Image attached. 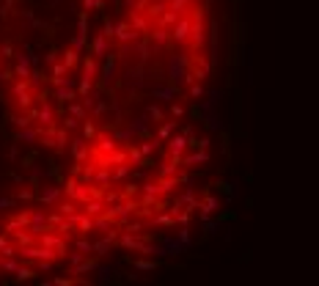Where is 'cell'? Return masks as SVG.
I'll use <instances>...</instances> for the list:
<instances>
[{
    "label": "cell",
    "mask_w": 319,
    "mask_h": 286,
    "mask_svg": "<svg viewBox=\"0 0 319 286\" xmlns=\"http://www.w3.org/2000/svg\"><path fill=\"white\" fill-rule=\"evenodd\" d=\"M207 3H190L187 9V17H190V39H187V47L190 52H198L207 47V39H209V28H207Z\"/></svg>",
    "instance_id": "obj_1"
},
{
    "label": "cell",
    "mask_w": 319,
    "mask_h": 286,
    "mask_svg": "<svg viewBox=\"0 0 319 286\" xmlns=\"http://www.w3.org/2000/svg\"><path fill=\"white\" fill-rule=\"evenodd\" d=\"M61 193L66 195V198H72V201H77V204L88 201V185L77 182V176H69L66 182L61 185Z\"/></svg>",
    "instance_id": "obj_2"
},
{
    "label": "cell",
    "mask_w": 319,
    "mask_h": 286,
    "mask_svg": "<svg viewBox=\"0 0 319 286\" xmlns=\"http://www.w3.org/2000/svg\"><path fill=\"white\" fill-rule=\"evenodd\" d=\"M168 33H171V42H174V44L185 47L187 39H190V17H187V11H185V14H179V19L171 25Z\"/></svg>",
    "instance_id": "obj_3"
},
{
    "label": "cell",
    "mask_w": 319,
    "mask_h": 286,
    "mask_svg": "<svg viewBox=\"0 0 319 286\" xmlns=\"http://www.w3.org/2000/svg\"><path fill=\"white\" fill-rule=\"evenodd\" d=\"M113 39H116L118 44H132L135 39H141V33H138L127 19H118L116 25H113Z\"/></svg>",
    "instance_id": "obj_4"
},
{
    "label": "cell",
    "mask_w": 319,
    "mask_h": 286,
    "mask_svg": "<svg viewBox=\"0 0 319 286\" xmlns=\"http://www.w3.org/2000/svg\"><path fill=\"white\" fill-rule=\"evenodd\" d=\"M127 22H129V25H132L141 36H146L151 28H154V25H151V19L146 17L141 9H135V6H129V17H127Z\"/></svg>",
    "instance_id": "obj_5"
},
{
    "label": "cell",
    "mask_w": 319,
    "mask_h": 286,
    "mask_svg": "<svg viewBox=\"0 0 319 286\" xmlns=\"http://www.w3.org/2000/svg\"><path fill=\"white\" fill-rule=\"evenodd\" d=\"M187 72V55H174V58L168 61V80L174 85L182 83V77H185Z\"/></svg>",
    "instance_id": "obj_6"
},
{
    "label": "cell",
    "mask_w": 319,
    "mask_h": 286,
    "mask_svg": "<svg viewBox=\"0 0 319 286\" xmlns=\"http://www.w3.org/2000/svg\"><path fill=\"white\" fill-rule=\"evenodd\" d=\"M91 143H96V152H102V154H110L113 149H118L116 135H110L108 129H96V135H94Z\"/></svg>",
    "instance_id": "obj_7"
},
{
    "label": "cell",
    "mask_w": 319,
    "mask_h": 286,
    "mask_svg": "<svg viewBox=\"0 0 319 286\" xmlns=\"http://www.w3.org/2000/svg\"><path fill=\"white\" fill-rule=\"evenodd\" d=\"M36 121H39L42 127H55L58 124V110L52 108L50 102H42L39 110H36Z\"/></svg>",
    "instance_id": "obj_8"
},
{
    "label": "cell",
    "mask_w": 319,
    "mask_h": 286,
    "mask_svg": "<svg viewBox=\"0 0 319 286\" xmlns=\"http://www.w3.org/2000/svg\"><path fill=\"white\" fill-rule=\"evenodd\" d=\"M146 36H149V42H151V47H154V52H160L162 47H165V44L171 42L168 28H160V25H157V28H151V31H149Z\"/></svg>",
    "instance_id": "obj_9"
},
{
    "label": "cell",
    "mask_w": 319,
    "mask_h": 286,
    "mask_svg": "<svg viewBox=\"0 0 319 286\" xmlns=\"http://www.w3.org/2000/svg\"><path fill=\"white\" fill-rule=\"evenodd\" d=\"M69 149H72V157H75V162H85V160H88V154H91V149H88V141H85V138H72V141H69Z\"/></svg>",
    "instance_id": "obj_10"
},
{
    "label": "cell",
    "mask_w": 319,
    "mask_h": 286,
    "mask_svg": "<svg viewBox=\"0 0 319 286\" xmlns=\"http://www.w3.org/2000/svg\"><path fill=\"white\" fill-rule=\"evenodd\" d=\"M127 149V160H129V165H141V168H149L151 165V157H143L141 149L135 146V143H129V146H124Z\"/></svg>",
    "instance_id": "obj_11"
},
{
    "label": "cell",
    "mask_w": 319,
    "mask_h": 286,
    "mask_svg": "<svg viewBox=\"0 0 319 286\" xmlns=\"http://www.w3.org/2000/svg\"><path fill=\"white\" fill-rule=\"evenodd\" d=\"M36 135H39V127H19V132L14 135V143H25V146H36Z\"/></svg>",
    "instance_id": "obj_12"
},
{
    "label": "cell",
    "mask_w": 319,
    "mask_h": 286,
    "mask_svg": "<svg viewBox=\"0 0 319 286\" xmlns=\"http://www.w3.org/2000/svg\"><path fill=\"white\" fill-rule=\"evenodd\" d=\"M108 47H110V39L105 33H96L94 36V44H91V55L94 58H108Z\"/></svg>",
    "instance_id": "obj_13"
},
{
    "label": "cell",
    "mask_w": 319,
    "mask_h": 286,
    "mask_svg": "<svg viewBox=\"0 0 319 286\" xmlns=\"http://www.w3.org/2000/svg\"><path fill=\"white\" fill-rule=\"evenodd\" d=\"M80 55H83V52H77L75 47H66V50L61 52V64L66 66V72H69V75H72V72L77 69V64H80Z\"/></svg>",
    "instance_id": "obj_14"
},
{
    "label": "cell",
    "mask_w": 319,
    "mask_h": 286,
    "mask_svg": "<svg viewBox=\"0 0 319 286\" xmlns=\"http://www.w3.org/2000/svg\"><path fill=\"white\" fill-rule=\"evenodd\" d=\"M61 195H64V193H61V185H52V187H44L42 193H36L33 198H36V201H42V204H50V207H52V204L58 201Z\"/></svg>",
    "instance_id": "obj_15"
},
{
    "label": "cell",
    "mask_w": 319,
    "mask_h": 286,
    "mask_svg": "<svg viewBox=\"0 0 319 286\" xmlns=\"http://www.w3.org/2000/svg\"><path fill=\"white\" fill-rule=\"evenodd\" d=\"M165 143H168V152H171V154H179V157H182V154L187 152V138H185L182 132H179V135L174 132Z\"/></svg>",
    "instance_id": "obj_16"
},
{
    "label": "cell",
    "mask_w": 319,
    "mask_h": 286,
    "mask_svg": "<svg viewBox=\"0 0 319 286\" xmlns=\"http://www.w3.org/2000/svg\"><path fill=\"white\" fill-rule=\"evenodd\" d=\"M55 99L61 105H69L72 99H77V91H75V83H66V85H58L55 88Z\"/></svg>",
    "instance_id": "obj_17"
},
{
    "label": "cell",
    "mask_w": 319,
    "mask_h": 286,
    "mask_svg": "<svg viewBox=\"0 0 319 286\" xmlns=\"http://www.w3.org/2000/svg\"><path fill=\"white\" fill-rule=\"evenodd\" d=\"M69 141H72V138H69L66 127H55V143H52V149H55L58 154H64L66 152V146H69Z\"/></svg>",
    "instance_id": "obj_18"
},
{
    "label": "cell",
    "mask_w": 319,
    "mask_h": 286,
    "mask_svg": "<svg viewBox=\"0 0 319 286\" xmlns=\"http://www.w3.org/2000/svg\"><path fill=\"white\" fill-rule=\"evenodd\" d=\"M80 209H83L88 218H99L102 212H105V204H102L99 198H88V201L80 204Z\"/></svg>",
    "instance_id": "obj_19"
},
{
    "label": "cell",
    "mask_w": 319,
    "mask_h": 286,
    "mask_svg": "<svg viewBox=\"0 0 319 286\" xmlns=\"http://www.w3.org/2000/svg\"><path fill=\"white\" fill-rule=\"evenodd\" d=\"M179 168H182V157H179V154H171L168 160L162 162V168H160V176H174Z\"/></svg>",
    "instance_id": "obj_20"
},
{
    "label": "cell",
    "mask_w": 319,
    "mask_h": 286,
    "mask_svg": "<svg viewBox=\"0 0 319 286\" xmlns=\"http://www.w3.org/2000/svg\"><path fill=\"white\" fill-rule=\"evenodd\" d=\"M96 75H99V58L85 55V58H83V77H88V80H96Z\"/></svg>",
    "instance_id": "obj_21"
},
{
    "label": "cell",
    "mask_w": 319,
    "mask_h": 286,
    "mask_svg": "<svg viewBox=\"0 0 319 286\" xmlns=\"http://www.w3.org/2000/svg\"><path fill=\"white\" fill-rule=\"evenodd\" d=\"M162 11H165V0H157V3H154V0H149V3H146V9H143V14H146V17L151 19V25H154Z\"/></svg>",
    "instance_id": "obj_22"
},
{
    "label": "cell",
    "mask_w": 319,
    "mask_h": 286,
    "mask_svg": "<svg viewBox=\"0 0 319 286\" xmlns=\"http://www.w3.org/2000/svg\"><path fill=\"white\" fill-rule=\"evenodd\" d=\"M110 55V52H108ZM116 77V55H110L108 61H105V66H102V85H110V80Z\"/></svg>",
    "instance_id": "obj_23"
},
{
    "label": "cell",
    "mask_w": 319,
    "mask_h": 286,
    "mask_svg": "<svg viewBox=\"0 0 319 286\" xmlns=\"http://www.w3.org/2000/svg\"><path fill=\"white\" fill-rule=\"evenodd\" d=\"M69 116H75L77 121H85V118H91V116H88V108H85L80 99H72V102H69Z\"/></svg>",
    "instance_id": "obj_24"
},
{
    "label": "cell",
    "mask_w": 319,
    "mask_h": 286,
    "mask_svg": "<svg viewBox=\"0 0 319 286\" xmlns=\"http://www.w3.org/2000/svg\"><path fill=\"white\" fill-rule=\"evenodd\" d=\"M209 160V152L207 149H198L195 154H182V165H198V162H207Z\"/></svg>",
    "instance_id": "obj_25"
},
{
    "label": "cell",
    "mask_w": 319,
    "mask_h": 286,
    "mask_svg": "<svg viewBox=\"0 0 319 286\" xmlns=\"http://www.w3.org/2000/svg\"><path fill=\"white\" fill-rule=\"evenodd\" d=\"M218 207H220V201L215 198V195H207L204 201H198V209H201V218H204V220L209 218V215H212L215 209H218Z\"/></svg>",
    "instance_id": "obj_26"
},
{
    "label": "cell",
    "mask_w": 319,
    "mask_h": 286,
    "mask_svg": "<svg viewBox=\"0 0 319 286\" xmlns=\"http://www.w3.org/2000/svg\"><path fill=\"white\" fill-rule=\"evenodd\" d=\"M96 267H99V256H96V259H88V256H85L80 264H75V267H72V272H75V275H80V272H94Z\"/></svg>",
    "instance_id": "obj_27"
},
{
    "label": "cell",
    "mask_w": 319,
    "mask_h": 286,
    "mask_svg": "<svg viewBox=\"0 0 319 286\" xmlns=\"http://www.w3.org/2000/svg\"><path fill=\"white\" fill-rule=\"evenodd\" d=\"M154 99H176L179 96V85H168V88H154L151 91Z\"/></svg>",
    "instance_id": "obj_28"
},
{
    "label": "cell",
    "mask_w": 319,
    "mask_h": 286,
    "mask_svg": "<svg viewBox=\"0 0 319 286\" xmlns=\"http://www.w3.org/2000/svg\"><path fill=\"white\" fill-rule=\"evenodd\" d=\"M129 171H132V165H129V162L113 165V168H110V179H113V182H121V179H127V176H129Z\"/></svg>",
    "instance_id": "obj_29"
},
{
    "label": "cell",
    "mask_w": 319,
    "mask_h": 286,
    "mask_svg": "<svg viewBox=\"0 0 319 286\" xmlns=\"http://www.w3.org/2000/svg\"><path fill=\"white\" fill-rule=\"evenodd\" d=\"M110 182H113V179H110V168H96V171H94V182H91V185L110 187Z\"/></svg>",
    "instance_id": "obj_30"
},
{
    "label": "cell",
    "mask_w": 319,
    "mask_h": 286,
    "mask_svg": "<svg viewBox=\"0 0 319 286\" xmlns=\"http://www.w3.org/2000/svg\"><path fill=\"white\" fill-rule=\"evenodd\" d=\"M174 132H176V118L174 121H162V127L157 129V141H168Z\"/></svg>",
    "instance_id": "obj_31"
},
{
    "label": "cell",
    "mask_w": 319,
    "mask_h": 286,
    "mask_svg": "<svg viewBox=\"0 0 319 286\" xmlns=\"http://www.w3.org/2000/svg\"><path fill=\"white\" fill-rule=\"evenodd\" d=\"M157 146H160V141H157V138H154V141H151V138H143L138 149H141V154H143V157H151V154L157 152Z\"/></svg>",
    "instance_id": "obj_32"
},
{
    "label": "cell",
    "mask_w": 319,
    "mask_h": 286,
    "mask_svg": "<svg viewBox=\"0 0 319 286\" xmlns=\"http://www.w3.org/2000/svg\"><path fill=\"white\" fill-rule=\"evenodd\" d=\"M187 149H209V138H195L190 132L187 135Z\"/></svg>",
    "instance_id": "obj_33"
},
{
    "label": "cell",
    "mask_w": 319,
    "mask_h": 286,
    "mask_svg": "<svg viewBox=\"0 0 319 286\" xmlns=\"http://www.w3.org/2000/svg\"><path fill=\"white\" fill-rule=\"evenodd\" d=\"M14 278H17V281H33V278H36V270H33V267H22V264H19V267L14 270Z\"/></svg>",
    "instance_id": "obj_34"
},
{
    "label": "cell",
    "mask_w": 319,
    "mask_h": 286,
    "mask_svg": "<svg viewBox=\"0 0 319 286\" xmlns=\"http://www.w3.org/2000/svg\"><path fill=\"white\" fill-rule=\"evenodd\" d=\"M190 3H193V0H165V6L174 9V11H179V14H185V11L190 9Z\"/></svg>",
    "instance_id": "obj_35"
},
{
    "label": "cell",
    "mask_w": 319,
    "mask_h": 286,
    "mask_svg": "<svg viewBox=\"0 0 319 286\" xmlns=\"http://www.w3.org/2000/svg\"><path fill=\"white\" fill-rule=\"evenodd\" d=\"M85 42H88V33L77 31V33H75V39H72V44H69V47H75L77 52H83V50H85Z\"/></svg>",
    "instance_id": "obj_36"
},
{
    "label": "cell",
    "mask_w": 319,
    "mask_h": 286,
    "mask_svg": "<svg viewBox=\"0 0 319 286\" xmlns=\"http://www.w3.org/2000/svg\"><path fill=\"white\" fill-rule=\"evenodd\" d=\"M94 135H96V124H94V118H85V121H83V138L91 143Z\"/></svg>",
    "instance_id": "obj_37"
},
{
    "label": "cell",
    "mask_w": 319,
    "mask_h": 286,
    "mask_svg": "<svg viewBox=\"0 0 319 286\" xmlns=\"http://www.w3.org/2000/svg\"><path fill=\"white\" fill-rule=\"evenodd\" d=\"M132 261L135 270H143V272H149V270H157V261H149V259H129Z\"/></svg>",
    "instance_id": "obj_38"
},
{
    "label": "cell",
    "mask_w": 319,
    "mask_h": 286,
    "mask_svg": "<svg viewBox=\"0 0 319 286\" xmlns=\"http://www.w3.org/2000/svg\"><path fill=\"white\" fill-rule=\"evenodd\" d=\"M75 251H80V253H94V242L91 239H85V237H80V239H75Z\"/></svg>",
    "instance_id": "obj_39"
},
{
    "label": "cell",
    "mask_w": 319,
    "mask_h": 286,
    "mask_svg": "<svg viewBox=\"0 0 319 286\" xmlns=\"http://www.w3.org/2000/svg\"><path fill=\"white\" fill-rule=\"evenodd\" d=\"M14 55H17V52H14V44H11V42H0V58L11 61Z\"/></svg>",
    "instance_id": "obj_40"
},
{
    "label": "cell",
    "mask_w": 319,
    "mask_h": 286,
    "mask_svg": "<svg viewBox=\"0 0 319 286\" xmlns=\"http://www.w3.org/2000/svg\"><path fill=\"white\" fill-rule=\"evenodd\" d=\"M83 9L85 11H102L105 9V0H83Z\"/></svg>",
    "instance_id": "obj_41"
},
{
    "label": "cell",
    "mask_w": 319,
    "mask_h": 286,
    "mask_svg": "<svg viewBox=\"0 0 319 286\" xmlns=\"http://www.w3.org/2000/svg\"><path fill=\"white\" fill-rule=\"evenodd\" d=\"M149 118H154V124H162V121H165V113H162L157 105H151L149 108Z\"/></svg>",
    "instance_id": "obj_42"
},
{
    "label": "cell",
    "mask_w": 319,
    "mask_h": 286,
    "mask_svg": "<svg viewBox=\"0 0 319 286\" xmlns=\"http://www.w3.org/2000/svg\"><path fill=\"white\" fill-rule=\"evenodd\" d=\"M185 113H187V105H185V102H174V105H171V116H174V118L185 116Z\"/></svg>",
    "instance_id": "obj_43"
},
{
    "label": "cell",
    "mask_w": 319,
    "mask_h": 286,
    "mask_svg": "<svg viewBox=\"0 0 319 286\" xmlns=\"http://www.w3.org/2000/svg\"><path fill=\"white\" fill-rule=\"evenodd\" d=\"M187 94H190V99H198V96H204V85L201 83H190Z\"/></svg>",
    "instance_id": "obj_44"
},
{
    "label": "cell",
    "mask_w": 319,
    "mask_h": 286,
    "mask_svg": "<svg viewBox=\"0 0 319 286\" xmlns=\"http://www.w3.org/2000/svg\"><path fill=\"white\" fill-rule=\"evenodd\" d=\"M11 121H14V127H31L33 121L28 118V113H22V116H11Z\"/></svg>",
    "instance_id": "obj_45"
},
{
    "label": "cell",
    "mask_w": 319,
    "mask_h": 286,
    "mask_svg": "<svg viewBox=\"0 0 319 286\" xmlns=\"http://www.w3.org/2000/svg\"><path fill=\"white\" fill-rule=\"evenodd\" d=\"M33 190H25V187H22V190H17V198H14V201H33Z\"/></svg>",
    "instance_id": "obj_46"
},
{
    "label": "cell",
    "mask_w": 319,
    "mask_h": 286,
    "mask_svg": "<svg viewBox=\"0 0 319 286\" xmlns=\"http://www.w3.org/2000/svg\"><path fill=\"white\" fill-rule=\"evenodd\" d=\"M14 9V0H3V6H0V19H6Z\"/></svg>",
    "instance_id": "obj_47"
},
{
    "label": "cell",
    "mask_w": 319,
    "mask_h": 286,
    "mask_svg": "<svg viewBox=\"0 0 319 286\" xmlns=\"http://www.w3.org/2000/svg\"><path fill=\"white\" fill-rule=\"evenodd\" d=\"M52 77H69L66 66H64V64H58V61H55V64H52Z\"/></svg>",
    "instance_id": "obj_48"
},
{
    "label": "cell",
    "mask_w": 319,
    "mask_h": 286,
    "mask_svg": "<svg viewBox=\"0 0 319 286\" xmlns=\"http://www.w3.org/2000/svg\"><path fill=\"white\" fill-rule=\"evenodd\" d=\"M179 242L185 245V248L190 245V228L187 226H179Z\"/></svg>",
    "instance_id": "obj_49"
},
{
    "label": "cell",
    "mask_w": 319,
    "mask_h": 286,
    "mask_svg": "<svg viewBox=\"0 0 319 286\" xmlns=\"http://www.w3.org/2000/svg\"><path fill=\"white\" fill-rule=\"evenodd\" d=\"M69 256V267H75V264H80V261L85 259V253H80V251H75V253H66Z\"/></svg>",
    "instance_id": "obj_50"
},
{
    "label": "cell",
    "mask_w": 319,
    "mask_h": 286,
    "mask_svg": "<svg viewBox=\"0 0 319 286\" xmlns=\"http://www.w3.org/2000/svg\"><path fill=\"white\" fill-rule=\"evenodd\" d=\"M138 193H141V187L132 185V182H129V185H127L124 190H121V195H124V198H129V195H138Z\"/></svg>",
    "instance_id": "obj_51"
},
{
    "label": "cell",
    "mask_w": 319,
    "mask_h": 286,
    "mask_svg": "<svg viewBox=\"0 0 319 286\" xmlns=\"http://www.w3.org/2000/svg\"><path fill=\"white\" fill-rule=\"evenodd\" d=\"M52 284L55 286H69V284H83V281H80V278H55Z\"/></svg>",
    "instance_id": "obj_52"
},
{
    "label": "cell",
    "mask_w": 319,
    "mask_h": 286,
    "mask_svg": "<svg viewBox=\"0 0 319 286\" xmlns=\"http://www.w3.org/2000/svg\"><path fill=\"white\" fill-rule=\"evenodd\" d=\"M102 33L108 36L110 42H113V22H110V19H108V17H105V22H102Z\"/></svg>",
    "instance_id": "obj_53"
},
{
    "label": "cell",
    "mask_w": 319,
    "mask_h": 286,
    "mask_svg": "<svg viewBox=\"0 0 319 286\" xmlns=\"http://www.w3.org/2000/svg\"><path fill=\"white\" fill-rule=\"evenodd\" d=\"M36 157H39V152H31L22 157V168H31V162H36Z\"/></svg>",
    "instance_id": "obj_54"
},
{
    "label": "cell",
    "mask_w": 319,
    "mask_h": 286,
    "mask_svg": "<svg viewBox=\"0 0 319 286\" xmlns=\"http://www.w3.org/2000/svg\"><path fill=\"white\" fill-rule=\"evenodd\" d=\"M0 80H3V83H11V80H14V72H11V69H3V66H0Z\"/></svg>",
    "instance_id": "obj_55"
},
{
    "label": "cell",
    "mask_w": 319,
    "mask_h": 286,
    "mask_svg": "<svg viewBox=\"0 0 319 286\" xmlns=\"http://www.w3.org/2000/svg\"><path fill=\"white\" fill-rule=\"evenodd\" d=\"M215 187H220L223 195H231V185H228V182H215Z\"/></svg>",
    "instance_id": "obj_56"
},
{
    "label": "cell",
    "mask_w": 319,
    "mask_h": 286,
    "mask_svg": "<svg viewBox=\"0 0 319 286\" xmlns=\"http://www.w3.org/2000/svg\"><path fill=\"white\" fill-rule=\"evenodd\" d=\"M64 127H66L69 132H72V129H77V118H75V116H69L66 121H64Z\"/></svg>",
    "instance_id": "obj_57"
},
{
    "label": "cell",
    "mask_w": 319,
    "mask_h": 286,
    "mask_svg": "<svg viewBox=\"0 0 319 286\" xmlns=\"http://www.w3.org/2000/svg\"><path fill=\"white\" fill-rule=\"evenodd\" d=\"M55 58H58V50L52 47V50L47 52V55H44V61H47V64H55Z\"/></svg>",
    "instance_id": "obj_58"
},
{
    "label": "cell",
    "mask_w": 319,
    "mask_h": 286,
    "mask_svg": "<svg viewBox=\"0 0 319 286\" xmlns=\"http://www.w3.org/2000/svg\"><path fill=\"white\" fill-rule=\"evenodd\" d=\"M11 239H9V234H6V231H0V248H3V245H9Z\"/></svg>",
    "instance_id": "obj_59"
},
{
    "label": "cell",
    "mask_w": 319,
    "mask_h": 286,
    "mask_svg": "<svg viewBox=\"0 0 319 286\" xmlns=\"http://www.w3.org/2000/svg\"><path fill=\"white\" fill-rule=\"evenodd\" d=\"M190 116H193V118H198V121H201V108H190Z\"/></svg>",
    "instance_id": "obj_60"
}]
</instances>
